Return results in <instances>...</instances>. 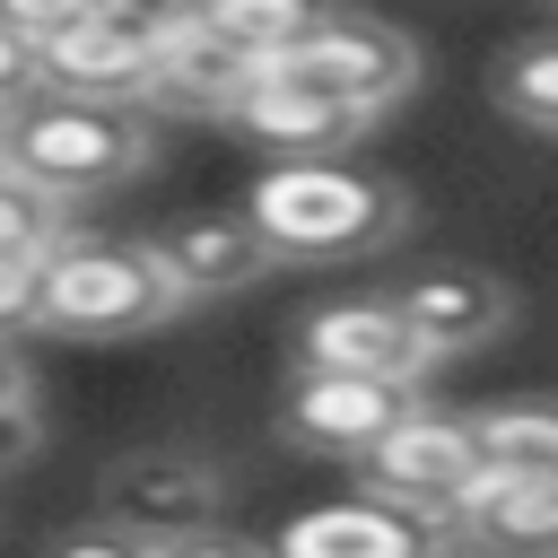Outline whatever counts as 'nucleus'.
<instances>
[{
    "instance_id": "obj_1",
    "label": "nucleus",
    "mask_w": 558,
    "mask_h": 558,
    "mask_svg": "<svg viewBox=\"0 0 558 558\" xmlns=\"http://www.w3.org/2000/svg\"><path fill=\"white\" fill-rule=\"evenodd\" d=\"M244 227L270 262H357L401 235V192L349 157H288L253 174Z\"/></svg>"
},
{
    "instance_id": "obj_2",
    "label": "nucleus",
    "mask_w": 558,
    "mask_h": 558,
    "mask_svg": "<svg viewBox=\"0 0 558 558\" xmlns=\"http://www.w3.org/2000/svg\"><path fill=\"white\" fill-rule=\"evenodd\" d=\"M148 166V122L122 105H78V96H44L26 87L0 113V174L26 183L35 201H52L70 218V201H105Z\"/></svg>"
},
{
    "instance_id": "obj_3",
    "label": "nucleus",
    "mask_w": 558,
    "mask_h": 558,
    "mask_svg": "<svg viewBox=\"0 0 558 558\" xmlns=\"http://www.w3.org/2000/svg\"><path fill=\"white\" fill-rule=\"evenodd\" d=\"M166 314H183V296L148 244L61 235L35 270V331H52V340H140Z\"/></svg>"
},
{
    "instance_id": "obj_4",
    "label": "nucleus",
    "mask_w": 558,
    "mask_h": 558,
    "mask_svg": "<svg viewBox=\"0 0 558 558\" xmlns=\"http://www.w3.org/2000/svg\"><path fill=\"white\" fill-rule=\"evenodd\" d=\"M262 78H288V87H305V96L349 105V113L375 122L384 105H401V96L418 87V44H410L401 26H384V17H340V9H323L314 35H305L279 70H262Z\"/></svg>"
},
{
    "instance_id": "obj_5",
    "label": "nucleus",
    "mask_w": 558,
    "mask_h": 558,
    "mask_svg": "<svg viewBox=\"0 0 558 558\" xmlns=\"http://www.w3.org/2000/svg\"><path fill=\"white\" fill-rule=\"evenodd\" d=\"M166 35H174V9L96 0V17H87L70 44H52V52L35 61V87H44V96H78V105H122V113H140Z\"/></svg>"
},
{
    "instance_id": "obj_6",
    "label": "nucleus",
    "mask_w": 558,
    "mask_h": 558,
    "mask_svg": "<svg viewBox=\"0 0 558 558\" xmlns=\"http://www.w3.org/2000/svg\"><path fill=\"white\" fill-rule=\"evenodd\" d=\"M480 480H488V471H480L471 418H445V410L401 418V427L366 453V497H384V506H401V514H418V523H436V532H453V514H462V497H471Z\"/></svg>"
},
{
    "instance_id": "obj_7",
    "label": "nucleus",
    "mask_w": 558,
    "mask_h": 558,
    "mask_svg": "<svg viewBox=\"0 0 558 558\" xmlns=\"http://www.w3.org/2000/svg\"><path fill=\"white\" fill-rule=\"evenodd\" d=\"M96 488H105V523L131 532L140 549H166V541L209 532V523H218V497H227L218 462H201V453H183V445H140V453L105 462Z\"/></svg>"
},
{
    "instance_id": "obj_8",
    "label": "nucleus",
    "mask_w": 558,
    "mask_h": 558,
    "mask_svg": "<svg viewBox=\"0 0 558 558\" xmlns=\"http://www.w3.org/2000/svg\"><path fill=\"white\" fill-rule=\"evenodd\" d=\"M401 418H418V384H366V375H288L279 392V436L331 462H366Z\"/></svg>"
},
{
    "instance_id": "obj_9",
    "label": "nucleus",
    "mask_w": 558,
    "mask_h": 558,
    "mask_svg": "<svg viewBox=\"0 0 558 558\" xmlns=\"http://www.w3.org/2000/svg\"><path fill=\"white\" fill-rule=\"evenodd\" d=\"M296 366L305 375H366V384H418L436 357L410 340L392 296H331L296 323Z\"/></svg>"
},
{
    "instance_id": "obj_10",
    "label": "nucleus",
    "mask_w": 558,
    "mask_h": 558,
    "mask_svg": "<svg viewBox=\"0 0 558 558\" xmlns=\"http://www.w3.org/2000/svg\"><path fill=\"white\" fill-rule=\"evenodd\" d=\"M392 314L410 323V340L427 357H462V349H488L514 323V296L488 270H418V279L392 288Z\"/></svg>"
},
{
    "instance_id": "obj_11",
    "label": "nucleus",
    "mask_w": 558,
    "mask_h": 558,
    "mask_svg": "<svg viewBox=\"0 0 558 558\" xmlns=\"http://www.w3.org/2000/svg\"><path fill=\"white\" fill-rule=\"evenodd\" d=\"M436 541H445L436 523H418L384 497H340V506H305L270 541V558H427Z\"/></svg>"
},
{
    "instance_id": "obj_12",
    "label": "nucleus",
    "mask_w": 558,
    "mask_h": 558,
    "mask_svg": "<svg viewBox=\"0 0 558 558\" xmlns=\"http://www.w3.org/2000/svg\"><path fill=\"white\" fill-rule=\"evenodd\" d=\"M262 87V70L253 61H235L192 9H174V35H166V52H157V78H148V96L140 105H157V113H218V122H235V105Z\"/></svg>"
},
{
    "instance_id": "obj_13",
    "label": "nucleus",
    "mask_w": 558,
    "mask_h": 558,
    "mask_svg": "<svg viewBox=\"0 0 558 558\" xmlns=\"http://www.w3.org/2000/svg\"><path fill=\"white\" fill-rule=\"evenodd\" d=\"M148 253H157V270L174 279L183 305L235 296V288H253V279L270 270V253H262V235L244 227V209H235V218H183V227H166Z\"/></svg>"
},
{
    "instance_id": "obj_14",
    "label": "nucleus",
    "mask_w": 558,
    "mask_h": 558,
    "mask_svg": "<svg viewBox=\"0 0 558 558\" xmlns=\"http://www.w3.org/2000/svg\"><path fill=\"white\" fill-rule=\"evenodd\" d=\"M453 541L480 558H558V480H480L453 514Z\"/></svg>"
},
{
    "instance_id": "obj_15",
    "label": "nucleus",
    "mask_w": 558,
    "mask_h": 558,
    "mask_svg": "<svg viewBox=\"0 0 558 558\" xmlns=\"http://www.w3.org/2000/svg\"><path fill=\"white\" fill-rule=\"evenodd\" d=\"M235 131L262 140V148L288 166V157H340V148L366 131V113L323 105V96H305V87H288V78H262V87L235 105Z\"/></svg>"
},
{
    "instance_id": "obj_16",
    "label": "nucleus",
    "mask_w": 558,
    "mask_h": 558,
    "mask_svg": "<svg viewBox=\"0 0 558 558\" xmlns=\"http://www.w3.org/2000/svg\"><path fill=\"white\" fill-rule=\"evenodd\" d=\"M471 445H480L488 480H558V401L471 410Z\"/></svg>"
},
{
    "instance_id": "obj_17",
    "label": "nucleus",
    "mask_w": 558,
    "mask_h": 558,
    "mask_svg": "<svg viewBox=\"0 0 558 558\" xmlns=\"http://www.w3.org/2000/svg\"><path fill=\"white\" fill-rule=\"evenodd\" d=\"M235 61H253V70H279L305 35H314V17L323 9H305V0H218V9H192Z\"/></svg>"
},
{
    "instance_id": "obj_18",
    "label": "nucleus",
    "mask_w": 558,
    "mask_h": 558,
    "mask_svg": "<svg viewBox=\"0 0 558 558\" xmlns=\"http://www.w3.org/2000/svg\"><path fill=\"white\" fill-rule=\"evenodd\" d=\"M497 105L558 140V35H532V44H514L497 61Z\"/></svg>"
},
{
    "instance_id": "obj_19",
    "label": "nucleus",
    "mask_w": 558,
    "mask_h": 558,
    "mask_svg": "<svg viewBox=\"0 0 558 558\" xmlns=\"http://www.w3.org/2000/svg\"><path fill=\"white\" fill-rule=\"evenodd\" d=\"M61 235H70V218H61L52 201H35L26 183L0 174V262H44Z\"/></svg>"
},
{
    "instance_id": "obj_20",
    "label": "nucleus",
    "mask_w": 558,
    "mask_h": 558,
    "mask_svg": "<svg viewBox=\"0 0 558 558\" xmlns=\"http://www.w3.org/2000/svg\"><path fill=\"white\" fill-rule=\"evenodd\" d=\"M44 558H157V549H140V541L113 532V523H78V532H61Z\"/></svg>"
},
{
    "instance_id": "obj_21",
    "label": "nucleus",
    "mask_w": 558,
    "mask_h": 558,
    "mask_svg": "<svg viewBox=\"0 0 558 558\" xmlns=\"http://www.w3.org/2000/svg\"><path fill=\"white\" fill-rule=\"evenodd\" d=\"M35 270L44 262H0V340L35 323Z\"/></svg>"
},
{
    "instance_id": "obj_22",
    "label": "nucleus",
    "mask_w": 558,
    "mask_h": 558,
    "mask_svg": "<svg viewBox=\"0 0 558 558\" xmlns=\"http://www.w3.org/2000/svg\"><path fill=\"white\" fill-rule=\"evenodd\" d=\"M157 558H270V541H244V532H192V541H166Z\"/></svg>"
},
{
    "instance_id": "obj_23",
    "label": "nucleus",
    "mask_w": 558,
    "mask_h": 558,
    "mask_svg": "<svg viewBox=\"0 0 558 558\" xmlns=\"http://www.w3.org/2000/svg\"><path fill=\"white\" fill-rule=\"evenodd\" d=\"M26 87H35V52H26V44L0 26V105H17Z\"/></svg>"
},
{
    "instance_id": "obj_24",
    "label": "nucleus",
    "mask_w": 558,
    "mask_h": 558,
    "mask_svg": "<svg viewBox=\"0 0 558 558\" xmlns=\"http://www.w3.org/2000/svg\"><path fill=\"white\" fill-rule=\"evenodd\" d=\"M35 453V410H0V471H17Z\"/></svg>"
},
{
    "instance_id": "obj_25",
    "label": "nucleus",
    "mask_w": 558,
    "mask_h": 558,
    "mask_svg": "<svg viewBox=\"0 0 558 558\" xmlns=\"http://www.w3.org/2000/svg\"><path fill=\"white\" fill-rule=\"evenodd\" d=\"M0 410H26V357L0 340Z\"/></svg>"
},
{
    "instance_id": "obj_26",
    "label": "nucleus",
    "mask_w": 558,
    "mask_h": 558,
    "mask_svg": "<svg viewBox=\"0 0 558 558\" xmlns=\"http://www.w3.org/2000/svg\"><path fill=\"white\" fill-rule=\"evenodd\" d=\"M427 558H480V549H462V541H453V532H445V541H436V549H427Z\"/></svg>"
},
{
    "instance_id": "obj_27",
    "label": "nucleus",
    "mask_w": 558,
    "mask_h": 558,
    "mask_svg": "<svg viewBox=\"0 0 558 558\" xmlns=\"http://www.w3.org/2000/svg\"><path fill=\"white\" fill-rule=\"evenodd\" d=\"M0 113H9V105H0Z\"/></svg>"
}]
</instances>
